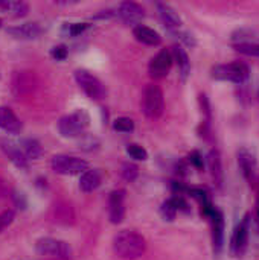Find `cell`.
Listing matches in <instances>:
<instances>
[{"label": "cell", "instance_id": "obj_1", "mask_svg": "<svg viewBox=\"0 0 259 260\" xmlns=\"http://www.w3.org/2000/svg\"><path fill=\"white\" fill-rule=\"evenodd\" d=\"M145 250H147V242L136 232L122 230L113 238V251L121 259H139L145 253Z\"/></svg>", "mask_w": 259, "mask_h": 260}, {"label": "cell", "instance_id": "obj_2", "mask_svg": "<svg viewBox=\"0 0 259 260\" xmlns=\"http://www.w3.org/2000/svg\"><path fill=\"white\" fill-rule=\"evenodd\" d=\"M142 110L148 119H159L165 110L163 91L156 84H148L142 96Z\"/></svg>", "mask_w": 259, "mask_h": 260}, {"label": "cell", "instance_id": "obj_3", "mask_svg": "<svg viewBox=\"0 0 259 260\" xmlns=\"http://www.w3.org/2000/svg\"><path fill=\"white\" fill-rule=\"evenodd\" d=\"M90 117L84 110H78L60 119L58 131L63 137H79L89 126Z\"/></svg>", "mask_w": 259, "mask_h": 260}, {"label": "cell", "instance_id": "obj_4", "mask_svg": "<svg viewBox=\"0 0 259 260\" xmlns=\"http://www.w3.org/2000/svg\"><path fill=\"white\" fill-rule=\"evenodd\" d=\"M212 78L218 81H229L235 84H243L249 78V67L243 62L220 64L212 69Z\"/></svg>", "mask_w": 259, "mask_h": 260}, {"label": "cell", "instance_id": "obj_5", "mask_svg": "<svg viewBox=\"0 0 259 260\" xmlns=\"http://www.w3.org/2000/svg\"><path fill=\"white\" fill-rule=\"evenodd\" d=\"M75 79L78 82V85L82 88V91L93 101H101L105 98L107 90L104 87V84L90 72L87 70H76L75 72Z\"/></svg>", "mask_w": 259, "mask_h": 260}, {"label": "cell", "instance_id": "obj_6", "mask_svg": "<svg viewBox=\"0 0 259 260\" xmlns=\"http://www.w3.org/2000/svg\"><path fill=\"white\" fill-rule=\"evenodd\" d=\"M52 171L61 175H76V174H84L87 171V161L78 158V157H70V155H53L50 161Z\"/></svg>", "mask_w": 259, "mask_h": 260}, {"label": "cell", "instance_id": "obj_7", "mask_svg": "<svg viewBox=\"0 0 259 260\" xmlns=\"http://www.w3.org/2000/svg\"><path fill=\"white\" fill-rule=\"evenodd\" d=\"M35 250L41 256H55L60 259H70L72 248L67 242L53 239V238H41L35 244Z\"/></svg>", "mask_w": 259, "mask_h": 260}, {"label": "cell", "instance_id": "obj_8", "mask_svg": "<svg viewBox=\"0 0 259 260\" xmlns=\"http://www.w3.org/2000/svg\"><path fill=\"white\" fill-rule=\"evenodd\" d=\"M249 230H250V219L249 215L244 216V219L240 222V225L235 229L234 236H232V254L235 257H243L247 251V244H249Z\"/></svg>", "mask_w": 259, "mask_h": 260}, {"label": "cell", "instance_id": "obj_9", "mask_svg": "<svg viewBox=\"0 0 259 260\" xmlns=\"http://www.w3.org/2000/svg\"><path fill=\"white\" fill-rule=\"evenodd\" d=\"M172 53L166 49L160 50L151 61H150V66H148V72H150V76L154 78V79H162L165 78L171 67H172Z\"/></svg>", "mask_w": 259, "mask_h": 260}, {"label": "cell", "instance_id": "obj_10", "mask_svg": "<svg viewBox=\"0 0 259 260\" xmlns=\"http://www.w3.org/2000/svg\"><path fill=\"white\" fill-rule=\"evenodd\" d=\"M125 190H114L108 197V218L111 224H121L125 216Z\"/></svg>", "mask_w": 259, "mask_h": 260}, {"label": "cell", "instance_id": "obj_11", "mask_svg": "<svg viewBox=\"0 0 259 260\" xmlns=\"http://www.w3.org/2000/svg\"><path fill=\"white\" fill-rule=\"evenodd\" d=\"M116 14L127 24H139L142 21V18L145 17L143 8L139 3H136V2H122L118 6V12Z\"/></svg>", "mask_w": 259, "mask_h": 260}, {"label": "cell", "instance_id": "obj_12", "mask_svg": "<svg viewBox=\"0 0 259 260\" xmlns=\"http://www.w3.org/2000/svg\"><path fill=\"white\" fill-rule=\"evenodd\" d=\"M208 218L211 219V225H212L214 251L217 254H220L221 250H223V244H224V218H223V213L218 209H214V212Z\"/></svg>", "mask_w": 259, "mask_h": 260}, {"label": "cell", "instance_id": "obj_13", "mask_svg": "<svg viewBox=\"0 0 259 260\" xmlns=\"http://www.w3.org/2000/svg\"><path fill=\"white\" fill-rule=\"evenodd\" d=\"M238 165H240V169L244 175V178L247 181H253L255 177H256V158H255V154L246 148L240 149L238 151Z\"/></svg>", "mask_w": 259, "mask_h": 260}, {"label": "cell", "instance_id": "obj_14", "mask_svg": "<svg viewBox=\"0 0 259 260\" xmlns=\"http://www.w3.org/2000/svg\"><path fill=\"white\" fill-rule=\"evenodd\" d=\"M206 165L209 168V172H211V177L215 183L217 187H223V183H224V172H223V163H221V155L217 149H212L209 154H208V158H206Z\"/></svg>", "mask_w": 259, "mask_h": 260}, {"label": "cell", "instance_id": "obj_15", "mask_svg": "<svg viewBox=\"0 0 259 260\" xmlns=\"http://www.w3.org/2000/svg\"><path fill=\"white\" fill-rule=\"evenodd\" d=\"M157 12L160 15L162 23L169 29V30H177L182 27L183 21L180 18V15L177 14V11L174 8H171L166 3H157Z\"/></svg>", "mask_w": 259, "mask_h": 260}, {"label": "cell", "instance_id": "obj_16", "mask_svg": "<svg viewBox=\"0 0 259 260\" xmlns=\"http://www.w3.org/2000/svg\"><path fill=\"white\" fill-rule=\"evenodd\" d=\"M0 128L9 134H18L21 131V122L9 107H0Z\"/></svg>", "mask_w": 259, "mask_h": 260}, {"label": "cell", "instance_id": "obj_17", "mask_svg": "<svg viewBox=\"0 0 259 260\" xmlns=\"http://www.w3.org/2000/svg\"><path fill=\"white\" fill-rule=\"evenodd\" d=\"M34 76L29 75L27 72H18L15 73L14 79H12V91L17 96H23L27 94L34 90Z\"/></svg>", "mask_w": 259, "mask_h": 260}, {"label": "cell", "instance_id": "obj_18", "mask_svg": "<svg viewBox=\"0 0 259 260\" xmlns=\"http://www.w3.org/2000/svg\"><path fill=\"white\" fill-rule=\"evenodd\" d=\"M133 34H134L137 41H140V43H143L147 46H159L160 41H162V37H160L159 32H156L154 29H151L148 26H143V24L134 26Z\"/></svg>", "mask_w": 259, "mask_h": 260}, {"label": "cell", "instance_id": "obj_19", "mask_svg": "<svg viewBox=\"0 0 259 260\" xmlns=\"http://www.w3.org/2000/svg\"><path fill=\"white\" fill-rule=\"evenodd\" d=\"M2 149H3V152L8 155V158L17 168H20V169H26L27 168V158H26L24 152L17 145H14L12 142L5 140V142H2Z\"/></svg>", "mask_w": 259, "mask_h": 260}, {"label": "cell", "instance_id": "obj_20", "mask_svg": "<svg viewBox=\"0 0 259 260\" xmlns=\"http://www.w3.org/2000/svg\"><path fill=\"white\" fill-rule=\"evenodd\" d=\"M8 34L15 38L31 40V38H37L41 34V27L37 23H24V24L15 26V27H9Z\"/></svg>", "mask_w": 259, "mask_h": 260}, {"label": "cell", "instance_id": "obj_21", "mask_svg": "<svg viewBox=\"0 0 259 260\" xmlns=\"http://www.w3.org/2000/svg\"><path fill=\"white\" fill-rule=\"evenodd\" d=\"M101 184V174L95 169H90V171H85L84 174H81V178H79V187L82 192L85 193H90L93 190H96Z\"/></svg>", "mask_w": 259, "mask_h": 260}, {"label": "cell", "instance_id": "obj_22", "mask_svg": "<svg viewBox=\"0 0 259 260\" xmlns=\"http://www.w3.org/2000/svg\"><path fill=\"white\" fill-rule=\"evenodd\" d=\"M172 59L177 61V64H179L182 79H186V76L191 73V61H189V56H188L186 50L180 44H176L172 47Z\"/></svg>", "mask_w": 259, "mask_h": 260}, {"label": "cell", "instance_id": "obj_23", "mask_svg": "<svg viewBox=\"0 0 259 260\" xmlns=\"http://www.w3.org/2000/svg\"><path fill=\"white\" fill-rule=\"evenodd\" d=\"M55 212V221L60 222V224H69V222H73V210L69 204L66 203H58L53 209Z\"/></svg>", "mask_w": 259, "mask_h": 260}, {"label": "cell", "instance_id": "obj_24", "mask_svg": "<svg viewBox=\"0 0 259 260\" xmlns=\"http://www.w3.org/2000/svg\"><path fill=\"white\" fill-rule=\"evenodd\" d=\"M0 8L5 11H11L15 17H24L29 11L27 3L24 2H11V0H2Z\"/></svg>", "mask_w": 259, "mask_h": 260}, {"label": "cell", "instance_id": "obj_25", "mask_svg": "<svg viewBox=\"0 0 259 260\" xmlns=\"http://www.w3.org/2000/svg\"><path fill=\"white\" fill-rule=\"evenodd\" d=\"M21 148H23V152H24L26 158H40L41 154H43V148L34 139L21 140Z\"/></svg>", "mask_w": 259, "mask_h": 260}, {"label": "cell", "instance_id": "obj_26", "mask_svg": "<svg viewBox=\"0 0 259 260\" xmlns=\"http://www.w3.org/2000/svg\"><path fill=\"white\" fill-rule=\"evenodd\" d=\"M237 52L243 53V55H249V56H259V44L252 43V41H246V43H240L234 46Z\"/></svg>", "mask_w": 259, "mask_h": 260}, {"label": "cell", "instance_id": "obj_27", "mask_svg": "<svg viewBox=\"0 0 259 260\" xmlns=\"http://www.w3.org/2000/svg\"><path fill=\"white\" fill-rule=\"evenodd\" d=\"M113 129L118 133H131L134 129V122L130 117H118L113 122Z\"/></svg>", "mask_w": 259, "mask_h": 260}, {"label": "cell", "instance_id": "obj_28", "mask_svg": "<svg viewBox=\"0 0 259 260\" xmlns=\"http://www.w3.org/2000/svg\"><path fill=\"white\" fill-rule=\"evenodd\" d=\"M177 207L174 206V203H172V200H168V201H165L163 204H162V207H160V215H162V218L165 219V221H174L176 219V216H177Z\"/></svg>", "mask_w": 259, "mask_h": 260}, {"label": "cell", "instance_id": "obj_29", "mask_svg": "<svg viewBox=\"0 0 259 260\" xmlns=\"http://www.w3.org/2000/svg\"><path fill=\"white\" fill-rule=\"evenodd\" d=\"M127 154L131 157V158H134V160H147L148 158V152L145 151V148H142L140 145H137V143H130L128 146H127Z\"/></svg>", "mask_w": 259, "mask_h": 260}, {"label": "cell", "instance_id": "obj_30", "mask_svg": "<svg viewBox=\"0 0 259 260\" xmlns=\"http://www.w3.org/2000/svg\"><path fill=\"white\" fill-rule=\"evenodd\" d=\"M122 177L127 180V181H134L139 175V168L134 165V163H125L122 166Z\"/></svg>", "mask_w": 259, "mask_h": 260}, {"label": "cell", "instance_id": "obj_31", "mask_svg": "<svg viewBox=\"0 0 259 260\" xmlns=\"http://www.w3.org/2000/svg\"><path fill=\"white\" fill-rule=\"evenodd\" d=\"M87 27H89L87 23H69V24L64 26V30H66L70 37H76V35L82 34Z\"/></svg>", "mask_w": 259, "mask_h": 260}, {"label": "cell", "instance_id": "obj_32", "mask_svg": "<svg viewBox=\"0 0 259 260\" xmlns=\"http://www.w3.org/2000/svg\"><path fill=\"white\" fill-rule=\"evenodd\" d=\"M14 218H15L14 210H5L0 213V233L12 224Z\"/></svg>", "mask_w": 259, "mask_h": 260}, {"label": "cell", "instance_id": "obj_33", "mask_svg": "<svg viewBox=\"0 0 259 260\" xmlns=\"http://www.w3.org/2000/svg\"><path fill=\"white\" fill-rule=\"evenodd\" d=\"M50 55H52L55 59H58V61H61V59H66V56H67V47H66V46H63V44H60V46H55V47L52 49Z\"/></svg>", "mask_w": 259, "mask_h": 260}, {"label": "cell", "instance_id": "obj_34", "mask_svg": "<svg viewBox=\"0 0 259 260\" xmlns=\"http://www.w3.org/2000/svg\"><path fill=\"white\" fill-rule=\"evenodd\" d=\"M188 160H189V163H191V165H194L195 168H198V169H202V168H203V157L200 155V152H198V151H192V152L188 155Z\"/></svg>", "mask_w": 259, "mask_h": 260}, {"label": "cell", "instance_id": "obj_35", "mask_svg": "<svg viewBox=\"0 0 259 260\" xmlns=\"http://www.w3.org/2000/svg\"><path fill=\"white\" fill-rule=\"evenodd\" d=\"M171 200H172L174 206L177 207V210H183V212H188V210H189V206H188L186 200H185L182 195H176V197H172Z\"/></svg>", "mask_w": 259, "mask_h": 260}, {"label": "cell", "instance_id": "obj_36", "mask_svg": "<svg viewBox=\"0 0 259 260\" xmlns=\"http://www.w3.org/2000/svg\"><path fill=\"white\" fill-rule=\"evenodd\" d=\"M200 104H202L203 113L206 114V123H209V120H211V105H209V101H208L206 94H200Z\"/></svg>", "mask_w": 259, "mask_h": 260}, {"label": "cell", "instance_id": "obj_37", "mask_svg": "<svg viewBox=\"0 0 259 260\" xmlns=\"http://www.w3.org/2000/svg\"><path fill=\"white\" fill-rule=\"evenodd\" d=\"M6 193V186L3 184V181H0V197H3Z\"/></svg>", "mask_w": 259, "mask_h": 260}, {"label": "cell", "instance_id": "obj_38", "mask_svg": "<svg viewBox=\"0 0 259 260\" xmlns=\"http://www.w3.org/2000/svg\"><path fill=\"white\" fill-rule=\"evenodd\" d=\"M256 213H258V221H259V204H258V209H256Z\"/></svg>", "mask_w": 259, "mask_h": 260}, {"label": "cell", "instance_id": "obj_39", "mask_svg": "<svg viewBox=\"0 0 259 260\" xmlns=\"http://www.w3.org/2000/svg\"><path fill=\"white\" fill-rule=\"evenodd\" d=\"M258 98H259V93H258Z\"/></svg>", "mask_w": 259, "mask_h": 260}, {"label": "cell", "instance_id": "obj_40", "mask_svg": "<svg viewBox=\"0 0 259 260\" xmlns=\"http://www.w3.org/2000/svg\"><path fill=\"white\" fill-rule=\"evenodd\" d=\"M0 23H2V21H0Z\"/></svg>", "mask_w": 259, "mask_h": 260}]
</instances>
